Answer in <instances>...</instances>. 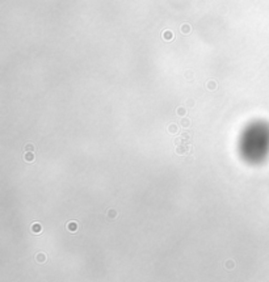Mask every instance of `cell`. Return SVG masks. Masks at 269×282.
Segmentation results:
<instances>
[{
  "label": "cell",
  "mask_w": 269,
  "mask_h": 282,
  "mask_svg": "<svg viewBox=\"0 0 269 282\" xmlns=\"http://www.w3.org/2000/svg\"><path fill=\"white\" fill-rule=\"evenodd\" d=\"M180 32H181V34H184V35L191 34V32H192V26H191V24H188V22L183 24V25L180 26Z\"/></svg>",
  "instance_id": "1"
},
{
  "label": "cell",
  "mask_w": 269,
  "mask_h": 282,
  "mask_svg": "<svg viewBox=\"0 0 269 282\" xmlns=\"http://www.w3.org/2000/svg\"><path fill=\"white\" fill-rule=\"evenodd\" d=\"M173 33H172V30H164L163 32V39L164 41H172L173 39Z\"/></svg>",
  "instance_id": "2"
},
{
  "label": "cell",
  "mask_w": 269,
  "mask_h": 282,
  "mask_svg": "<svg viewBox=\"0 0 269 282\" xmlns=\"http://www.w3.org/2000/svg\"><path fill=\"white\" fill-rule=\"evenodd\" d=\"M68 230H70L71 232L76 231V230H78V223H76V222H70V223H68Z\"/></svg>",
  "instance_id": "3"
},
{
  "label": "cell",
  "mask_w": 269,
  "mask_h": 282,
  "mask_svg": "<svg viewBox=\"0 0 269 282\" xmlns=\"http://www.w3.org/2000/svg\"><path fill=\"white\" fill-rule=\"evenodd\" d=\"M189 125H191V121H189L188 118H183V120H181V126H183V128H189Z\"/></svg>",
  "instance_id": "4"
},
{
  "label": "cell",
  "mask_w": 269,
  "mask_h": 282,
  "mask_svg": "<svg viewBox=\"0 0 269 282\" xmlns=\"http://www.w3.org/2000/svg\"><path fill=\"white\" fill-rule=\"evenodd\" d=\"M208 88H209V89H211V91H214V89L217 88V83H215V81H213V80H211V81H209V83H208Z\"/></svg>",
  "instance_id": "5"
},
{
  "label": "cell",
  "mask_w": 269,
  "mask_h": 282,
  "mask_svg": "<svg viewBox=\"0 0 269 282\" xmlns=\"http://www.w3.org/2000/svg\"><path fill=\"white\" fill-rule=\"evenodd\" d=\"M168 130H169V133H176V131H177L176 125H171V126L168 128Z\"/></svg>",
  "instance_id": "6"
},
{
  "label": "cell",
  "mask_w": 269,
  "mask_h": 282,
  "mask_svg": "<svg viewBox=\"0 0 269 282\" xmlns=\"http://www.w3.org/2000/svg\"><path fill=\"white\" fill-rule=\"evenodd\" d=\"M177 114H180V116H184V114H185V109H184V108H179V109H177Z\"/></svg>",
  "instance_id": "7"
},
{
  "label": "cell",
  "mask_w": 269,
  "mask_h": 282,
  "mask_svg": "<svg viewBox=\"0 0 269 282\" xmlns=\"http://www.w3.org/2000/svg\"><path fill=\"white\" fill-rule=\"evenodd\" d=\"M25 159H26V160H33V154H26L25 155Z\"/></svg>",
  "instance_id": "8"
},
{
  "label": "cell",
  "mask_w": 269,
  "mask_h": 282,
  "mask_svg": "<svg viewBox=\"0 0 269 282\" xmlns=\"http://www.w3.org/2000/svg\"><path fill=\"white\" fill-rule=\"evenodd\" d=\"M26 150H33V146H30V144H28V146H26Z\"/></svg>",
  "instance_id": "9"
}]
</instances>
